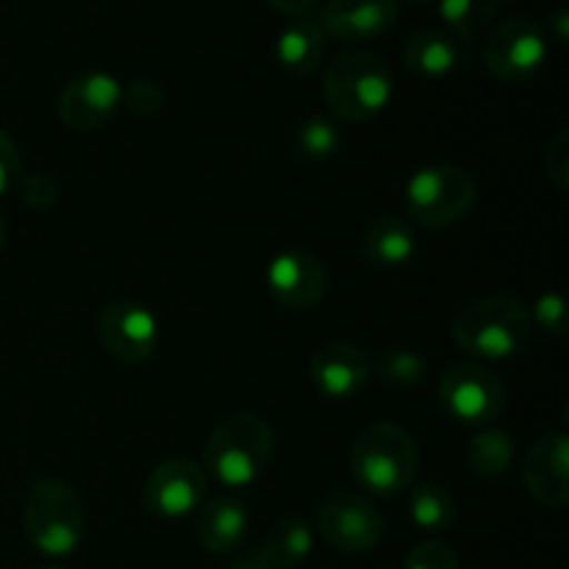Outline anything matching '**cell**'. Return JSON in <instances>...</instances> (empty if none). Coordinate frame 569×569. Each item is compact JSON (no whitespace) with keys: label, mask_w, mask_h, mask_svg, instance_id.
Here are the masks:
<instances>
[{"label":"cell","mask_w":569,"mask_h":569,"mask_svg":"<svg viewBox=\"0 0 569 569\" xmlns=\"http://www.w3.org/2000/svg\"><path fill=\"white\" fill-rule=\"evenodd\" d=\"M403 569H461L459 556L453 553V548H448L439 539H428V542L415 545L406 556Z\"/></svg>","instance_id":"cell-29"},{"label":"cell","mask_w":569,"mask_h":569,"mask_svg":"<svg viewBox=\"0 0 569 569\" xmlns=\"http://www.w3.org/2000/svg\"><path fill=\"white\" fill-rule=\"evenodd\" d=\"M98 337L106 353L126 365H142L159 350V320L137 300H114L98 315Z\"/></svg>","instance_id":"cell-10"},{"label":"cell","mask_w":569,"mask_h":569,"mask_svg":"<svg viewBox=\"0 0 569 569\" xmlns=\"http://www.w3.org/2000/svg\"><path fill=\"white\" fill-rule=\"evenodd\" d=\"M272 459V431L264 417L231 415L209 433L203 448L206 478L220 487L248 489L264 476Z\"/></svg>","instance_id":"cell-3"},{"label":"cell","mask_w":569,"mask_h":569,"mask_svg":"<svg viewBox=\"0 0 569 569\" xmlns=\"http://www.w3.org/2000/svg\"><path fill=\"white\" fill-rule=\"evenodd\" d=\"M315 550V531L303 517H283L267 531L259 553L264 556L272 569H289L306 561Z\"/></svg>","instance_id":"cell-21"},{"label":"cell","mask_w":569,"mask_h":569,"mask_svg":"<svg viewBox=\"0 0 569 569\" xmlns=\"http://www.w3.org/2000/svg\"><path fill=\"white\" fill-rule=\"evenodd\" d=\"M26 539L48 559L72 556L87 533V511L76 489L61 478H42L33 483L22 506Z\"/></svg>","instance_id":"cell-4"},{"label":"cell","mask_w":569,"mask_h":569,"mask_svg":"<svg viewBox=\"0 0 569 569\" xmlns=\"http://www.w3.org/2000/svg\"><path fill=\"white\" fill-rule=\"evenodd\" d=\"M250 517L242 500L214 498L194 511V537L209 553H231L248 537Z\"/></svg>","instance_id":"cell-17"},{"label":"cell","mask_w":569,"mask_h":569,"mask_svg":"<svg viewBox=\"0 0 569 569\" xmlns=\"http://www.w3.org/2000/svg\"><path fill=\"white\" fill-rule=\"evenodd\" d=\"M500 3L503 0H439V17L445 22V31L470 44L483 31H489Z\"/></svg>","instance_id":"cell-23"},{"label":"cell","mask_w":569,"mask_h":569,"mask_svg":"<svg viewBox=\"0 0 569 569\" xmlns=\"http://www.w3.org/2000/svg\"><path fill=\"white\" fill-rule=\"evenodd\" d=\"M267 289L287 309L309 311L328 295V270L309 250H283L267 267Z\"/></svg>","instance_id":"cell-13"},{"label":"cell","mask_w":569,"mask_h":569,"mask_svg":"<svg viewBox=\"0 0 569 569\" xmlns=\"http://www.w3.org/2000/svg\"><path fill=\"white\" fill-rule=\"evenodd\" d=\"M22 181V159L14 139L0 128V198L17 192Z\"/></svg>","instance_id":"cell-31"},{"label":"cell","mask_w":569,"mask_h":569,"mask_svg":"<svg viewBox=\"0 0 569 569\" xmlns=\"http://www.w3.org/2000/svg\"><path fill=\"white\" fill-rule=\"evenodd\" d=\"M17 194L31 209H50L56 203V198H59V187L48 176H22Z\"/></svg>","instance_id":"cell-32"},{"label":"cell","mask_w":569,"mask_h":569,"mask_svg":"<svg viewBox=\"0 0 569 569\" xmlns=\"http://www.w3.org/2000/svg\"><path fill=\"white\" fill-rule=\"evenodd\" d=\"M317 528L331 548L342 553H367L381 542L383 522L370 500L348 489H337L322 500Z\"/></svg>","instance_id":"cell-9"},{"label":"cell","mask_w":569,"mask_h":569,"mask_svg":"<svg viewBox=\"0 0 569 569\" xmlns=\"http://www.w3.org/2000/svg\"><path fill=\"white\" fill-rule=\"evenodd\" d=\"M372 372H376L378 381L387 383V387L411 389L417 387V383H422V378H426L428 372V365L417 350L395 348V350H387V353H381V359L376 361Z\"/></svg>","instance_id":"cell-26"},{"label":"cell","mask_w":569,"mask_h":569,"mask_svg":"<svg viewBox=\"0 0 569 569\" xmlns=\"http://www.w3.org/2000/svg\"><path fill=\"white\" fill-rule=\"evenodd\" d=\"M533 333L528 306L515 295H489L465 306L453 320L459 350L481 361H509L528 348Z\"/></svg>","instance_id":"cell-1"},{"label":"cell","mask_w":569,"mask_h":569,"mask_svg":"<svg viewBox=\"0 0 569 569\" xmlns=\"http://www.w3.org/2000/svg\"><path fill=\"white\" fill-rule=\"evenodd\" d=\"M370 376V356L353 342H328L311 359V381L331 400L356 398L367 387Z\"/></svg>","instance_id":"cell-16"},{"label":"cell","mask_w":569,"mask_h":569,"mask_svg":"<svg viewBox=\"0 0 569 569\" xmlns=\"http://www.w3.org/2000/svg\"><path fill=\"white\" fill-rule=\"evenodd\" d=\"M209 489L203 467L189 459H170L153 467L144 481L142 503L159 520H183L200 509Z\"/></svg>","instance_id":"cell-11"},{"label":"cell","mask_w":569,"mask_h":569,"mask_svg":"<svg viewBox=\"0 0 569 569\" xmlns=\"http://www.w3.org/2000/svg\"><path fill=\"white\" fill-rule=\"evenodd\" d=\"M6 233H9V226H6V217L0 214V250H3L6 244Z\"/></svg>","instance_id":"cell-36"},{"label":"cell","mask_w":569,"mask_h":569,"mask_svg":"<svg viewBox=\"0 0 569 569\" xmlns=\"http://www.w3.org/2000/svg\"><path fill=\"white\" fill-rule=\"evenodd\" d=\"M439 403L461 426H492L506 411V387L492 370L461 361L439 378Z\"/></svg>","instance_id":"cell-8"},{"label":"cell","mask_w":569,"mask_h":569,"mask_svg":"<svg viewBox=\"0 0 569 569\" xmlns=\"http://www.w3.org/2000/svg\"><path fill=\"white\" fill-rule=\"evenodd\" d=\"M328 111L342 122H367L389 109L395 98L392 70L370 50H342L322 76Z\"/></svg>","instance_id":"cell-2"},{"label":"cell","mask_w":569,"mask_h":569,"mask_svg":"<svg viewBox=\"0 0 569 569\" xmlns=\"http://www.w3.org/2000/svg\"><path fill=\"white\" fill-rule=\"evenodd\" d=\"M548 37L528 17H509L489 28L483 39V64L498 81H528L548 61Z\"/></svg>","instance_id":"cell-7"},{"label":"cell","mask_w":569,"mask_h":569,"mask_svg":"<svg viewBox=\"0 0 569 569\" xmlns=\"http://www.w3.org/2000/svg\"><path fill=\"white\" fill-rule=\"evenodd\" d=\"M411 3H431V0H411Z\"/></svg>","instance_id":"cell-37"},{"label":"cell","mask_w":569,"mask_h":569,"mask_svg":"<svg viewBox=\"0 0 569 569\" xmlns=\"http://www.w3.org/2000/svg\"><path fill=\"white\" fill-rule=\"evenodd\" d=\"M476 198V178L465 167H422L406 183V220L422 228H448L470 214Z\"/></svg>","instance_id":"cell-6"},{"label":"cell","mask_w":569,"mask_h":569,"mask_svg":"<svg viewBox=\"0 0 569 569\" xmlns=\"http://www.w3.org/2000/svg\"><path fill=\"white\" fill-rule=\"evenodd\" d=\"M361 253L378 270H398L417 256V231L406 217L383 214L370 222L361 239Z\"/></svg>","instance_id":"cell-19"},{"label":"cell","mask_w":569,"mask_h":569,"mask_svg":"<svg viewBox=\"0 0 569 569\" xmlns=\"http://www.w3.org/2000/svg\"><path fill=\"white\" fill-rule=\"evenodd\" d=\"M515 461V439L503 428H487L467 445V465L476 476H503Z\"/></svg>","instance_id":"cell-24"},{"label":"cell","mask_w":569,"mask_h":569,"mask_svg":"<svg viewBox=\"0 0 569 569\" xmlns=\"http://www.w3.org/2000/svg\"><path fill=\"white\" fill-rule=\"evenodd\" d=\"M409 517L420 531L442 533L456 520V500L448 487L437 481L420 483L409 495Z\"/></svg>","instance_id":"cell-22"},{"label":"cell","mask_w":569,"mask_h":569,"mask_svg":"<svg viewBox=\"0 0 569 569\" xmlns=\"http://www.w3.org/2000/svg\"><path fill=\"white\" fill-rule=\"evenodd\" d=\"M545 172H548L550 181L556 183V189L567 192L569 187V133L559 131L545 148Z\"/></svg>","instance_id":"cell-30"},{"label":"cell","mask_w":569,"mask_h":569,"mask_svg":"<svg viewBox=\"0 0 569 569\" xmlns=\"http://www.w3.org/2000/svg\"><path fill=\"white\" fill-rule=\"evenodd\" d=\"M42 569H61V567H42Z\"/></svg>","instance_id":"cell-38"},{"label":"cell","mask_w":569,"mask_h":569,"mask_svg":"<svg viewBox=\"0 0 569 569\" xmlns=\"http://www.w3.org/2000/svg\"><path fill=\"white\" fill-rule=\"evenodd\" d=\"M531 322L537 328H542L550 337H565L567 331V303L559 292H545L539 295L533 309H528Z\"/></svg>","instance_id":"cell-27"},{"label":"cell","mask_w":569,"mask_h":569,"mask_svg":"<svg viewBox=\"0 0 569 569\" xmlns=\"http://www.w3.org/2000/svg\"><path fill=\"white\" fill-rule=\"evenodd\" d=\"M267 3H270V9H276L278 14L300 20V17H309L320 0H267Z\"/></svg>","instance_id":"cell-33"},{"label":"cell","mask_w":569,"mask_h":569,"mask_svg":"<svg viewBox=\"0 0 569 569\" xmlns=\"http://www.w3.org/2000/svg\"><path fill=\"white\" fill-rule=\"evenodd\" d=\"M467 59V44L445 28H420L403 44V64L422 78H445Z\"/></svg>","instance_id":"cell-18"},{"label":"cell","mask_w":569,"mask_h":569,"mask_svg":"<svg viewBox=\"0 0 569 569\" xmlns=\"http://www.w3.org/2000/svg\"><path fill=\"white\" fill-rule=\"evenodd\" d=\"M350 470L367 492L395 498L415 483L420 472V453L406 428L381 420L356 437Z\"/></svg>","instance_id":"cell-5"},{"label":"cell","mask_w":569,"mask_h":569,"mask_svg":"<svg viewBox=\"0 0 569 569\" xmlns=\"http://www.w3.org/2000/svg\"><path fill=\"white\" fill-rule=\"evenodd\" d=\"M231 569H272V567L267 565V559L259 553V550H253V553L237 559V565H233Z\"/></svg>","instance_id":"cell-35"},{"label":"cell","mask_w":569,"mask_h":569,"mask_svg":"<svg viewBox=\"0 0 569 569\" xmlns=\"http://www.w3.org/2000/svg\"><path fill=\"white\" fill-rule=\"evenodd\" d=\"M548 28L556 33V39H559V42H565V39L569 37V11L565 9V6H559V9L553 11V17L548 20Z\"/></svg>","instance_id":"cell-34"},{"label":"cell","mask_w":569,"mask_h":569,"mask_svg":"<svg viewBox=\"0 0 569 569\" xmlns=\"http://www.w3.org/2000/svg\"><path fill=\"white\" fill-rule=\"evenodd\" d=\"M398 22V0H328L320 28L339 42L361 44L389 33Z\"/></svg>","instance_id":"cell-15"},{"label":"cell","mask_w":569,"mask_h":569,"mask_svg":"<svg viewBox=\"0 0 569 569\" xmlns=\"http://www.w3.org/2000/svg\"><path fill=\"white\" fill-rule=\"evenodd\" d=\"M295 153H300L309 161H328L342 150L345 139L337 122L322 114H309L298 122L292 133Z\"/></svg>","instance_id":"cell-25"},{"label":"cell","mask_w":569,"mask_h":569,"mask_svg":"<svg viewBox=\"0 0 569 569\" xmlns=\"http://www.w3.org/2000/svg\"><path fill=\"white\" fill-rule=\"evenodd\" d=\"M164 103V92L150 78H137L128 87H122V106L131 111L133 117H153Z\"/></svg>","instance_id":"cell-28"},{"label":"cell","mask_w":569,"mask_h":569,"mask_svg":"<svg viewBox=\"0 0 569 569\" xmlns=\"http://www.w3.org/2000/svg\"><path fill=\"white\" fill-rule=\"evenodd\" d=\"M326 31L320 22L300 17L292 20L276 39V61L287 76L309 78L311 72L320 70L326 59Z\"/></svg>","instance_id":"cell-20"},{"label":"cell","mask_w":569,"mask_h":569,"mask_svg":"<svg viewBox=\"0 0 569 569\" xmlns=\"http://www.w3.org/2000/svg\"><path fill=\"white\" fill-rule=\"evenodd\" d=\"M522 481L533 500L550 509L569 503V437L548 433L531 445L522 465Z\"/></svg>","instance_id":"cell-14"},{"label":"cell","mask_w":569,"mask_h":569,"mask_svg":"<svg viewBox=\"0 0 569 569\" xmlns=\"http://www.w3.org/2000/svg\"><path fill=\"white\" fill-rule=\"evenodd\" d=\"M122 106V83L111 72L89 70L70 78L59 92L56 109L61 122L78 133L103 128Z\"/></svg>","instance_id":"cell-12"}]
</instances>
